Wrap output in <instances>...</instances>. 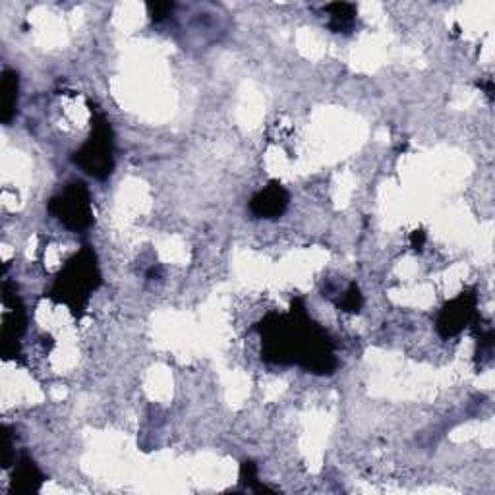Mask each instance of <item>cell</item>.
I'll return each mask as SVG.
<instances>
[{
    "mask_svg": "<svg viewBox=\"0 0 495 495\" xmlns=\"http://www.w3.org/2000/svg\"><path fill=\"white\" fill-rule=\"evenodd\" d=\"M257 331L262 335V356L269 364H296L314 374L337 369L335 344L308 316L302 299H296L287 314H269Z\"/></svg>",
    "mask_w": 495,
    "mask_h": 495,
    "instance_id": "obj_1",
    "label": "cell"
},
{
    "mask_svg": "<svg viewBox=\"0 0 495 495\" xmlns=\"http://www.w3.org/2000/svg\"><path fill=\"white\" fill-rule=\"evenodd\" d=\"M99 284H101V274H99L95 252L90 246H83L60 269L53 289L48 292V299L68 306L72 314L80 317L83 309L88 308L90 296L99 289Z\"/></svg>",
    "mask_w": 495,
    "mask_h": 495,
    "instance_id": "obj_2",
    "label": "cell"
},
{
    "mask_svg": "<svg viewBox=\"0 0 495 495\" xmlns=\"http://www.w3.org/2000/svg\"><path fill=\"white\" fill-rule=\"evenodd\" d=\"M85 175L97 180H105L115 169V140L110 122L103 113H95L91 118V135L72 157Z\"/></svg>",
    "mask_w": 495,
    "mask_h": 495,
    "instance_id": "obj_3",
    "label": "cell"
},
{
    "mask_svg": "<svg viewBox=\"0 0 495 495\" xmlns=\"http://www.w3.org/2000/svg\"><path fill=\"white\" fill-rule=\"evenodd\" d=\"M47 212L60 221L68 230L80 232L90 229L93 222V207L88 184L82 180L68 182L65 190L51 197Z\"/></svg>",
    "mask_w": 495,
    "mask_h": 495,
    "instance_id": "obj_4",
    "label": "cell"
},
{
    "mask_svg": "<svg viewBox=\"0 0 495 495\" xmlns=\"http://www.w3.org/2000/svg\"><path fill=\"white\" fill-rule=\"evenodd\" d=\"M476 308H478V296L476 291L468 289L463 291L456 299L445 304L436 321V329L441 339L456 337L459 333L465 331L473 321L476 319Z\"/></svg>",
    "mask_w": 495,
    "mask_h": 495,
    "instance_id": "obj_5",
    "label": "cell"
},
{
    "mask_svg": "<svg viewBox=\"0 0 495 495\" xmlns=\"http://www.w3.org/2000/svg\"><path fill=\"white\" fill-rule=\"evenodd\" d=\"M4 321H3V354L16 356L20 339L28 327V314L16 291H10V282H4Z\"/></svg>",
    "mask_w": 495,
    "mask_h": 495,
    "instance_id": "obj_6",
    "label": "cell"
},
{
    "mask_svg": "<svg viewBox=\"0 0 495 495\" xmlns=\"http://www.w3.org/2000/svg\"><path fill=\"white\" fill-rule=\"evenodd\" d=\"M291 194L281 182H269L265 188L254 194L250 200V212L257 219H277L287 212Z\"/></svg>",
    "mask_w": 495,
    "mask_h": 495,
    "instance_id": "obj_7",
    "label": "cell"
},
{
    "mask_svg": "<svg viewBox=\"0 0 495 495\" xmlns=\"http://www.w3.org/2000/svg\"><path fill=\"white\" fill-rule=\"evenodd\" d=\"M43 482H45V476L39 470V466L33 463L30 455L23 453L16 465V470L12 473L10 493H16V495L37 493L41 490Z\"/></svg>",
    "mask_w": 495,
    "mask_h": 495,
    "instance_id": "obj_8",
    "label": "cell"
},
{
    "mask_svg": "<svg viewBox=\"0 0 495 495\" xmlns=\"http://www.w3.org/2000/svg\"><path fill=\"white\" fill-rule=\"evenodd\" d=\"M20 97V78L16 70H4L3 82H0V120L10 124L16 117Z\"/></svg>",
    "mask_w": 495,
    "mask_h": 495,
    "instance_id": "obj_9",
    "label": "cell"
},
{
    "mask_svg": "<svg viewBox=\"0 0 495 495\" xmlns=\"http://www.w3.org/2000/svg\"><path fill=\"white\" fill-rule=\"evenodd\" d=\"M326 12L329 14V28L335 33H349L356 23V6L351 3L327 4Z\"/></svg>",
    "mask_w": 495,
    "mask_h": 495,
    "instance_id": "obj_10",
    "label": "cell"
},
{
    "mask_svg": "<svg viewBox=\"0 0 495 495\" xmlns=\"http://www.w3.org/2000/svg\"><path fill=\"white\" fill-rule=\"evenodd\" d=\"M362 304H364V296H362L360 289H358V284H354V282L349 289H346L343 299H339V302H337V306L343 309V312H349V314L360 312Z\"/></svg>",
    "mask_w": 495,
    "mask_h": 495,
    "instance_id": "obj_11",
    "label": "cell"
},
{
    "mask_svg": "<svg viewBox=\"0 0 495 495\" xmlns=\"http://www.w3.org/2000/svg\"><path fill=\"white\" fill-rule=\"evenodd\" d=\"M240 482L248 488V490H254V491H269V488L259 484L257 480V468L252 461H246L242 463V468H240Z\"/></svg>",
    "mask_w": 495,
    "mask_h": 495,
    "instance_id": "obj_12",
    "label": "cell"
},
{
    "mask_svg": "<svg viewBox=\"0 0 495 495\" xmlns=\"http://www.w3.org/2000/svg\"><path fill=\"white\" fill-rule=\"evenodd\" d=\"M172 10H175V3H147V12H150V18L155 23L167 20Z\"/></svg>",
    "mask_w": 495,
    "mask_h": 495,
    "instance_id": "obj_13",
    "label": "cell"
},
{
    "mask_svg": "<svg viewBox=\"0 0 495 495\" xmlns=\"http://www.w3.org/2000/svg\"><path fill=\"white\" fill-rule=\"evenodd\" d=\"M12 447H14V445H12V431L8 426L3 428V463H4V468L10 466L12 463Z\"/></svg>",
    "mask_w": 495,
    "mask_h": 495,
    "instance_id": "obj_14",
    "label": "cell"
},
{
    "mask_svg": "<svg viewBox=\"0 0 495 495\" xmlns=\"http://www.w3.org/2000/svg\"><path fill=\"white\" fill-rule=\"evenodd\" d=\"M426 244V232L424 230H414L411 237V246L414 248L416 252H422V248Z\"/></svg>",
    "mask_w": 495,
    "mask_h": 495,
    "instance_id": "obj_15",
    "label": "cell"
}]
</instances>
